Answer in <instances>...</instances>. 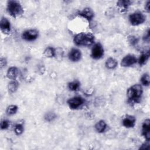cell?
Masks as SVG:
<instances>
[{
  "mask_svg": "<svg viewBox=\"0 0 150 150\" xmlns=\"http://www.w3.org/2000/svg\"><path fill=\"white\" fill-rule=\"evenodd\" d=\"M74 42L77 46H88L94 42V36L91 33L81 32L74 36Z\"/></svg>",
  "mask_w": 150,
  "mask_h": 150,
  "instance_id": "1",
  "label": "cell"
},
{
  "mask_svg": "<svg viewBox=\"0 0 150 150\" xmlns=\"http://www.w3.org/2000/svg\"><path fill=\"white\" fill-rule=\"evenodd\" d=\"M142 88L140 84H134L127 90V97L130 103H139L142 94Z\"/></svg>",
  "mask_w": 150,
  "mask_h": 150,
  "instance_id": "2",
  "label": "cell"
},
{
  "mask_svg": "<svg viewBox=\"0 0 150 150\" xmlns=\"http://www.w3.org/2000/svg\"><path fill=\"white\" fill-rule=\"evenodd\" d=\"M8 13L13 18L21 16L23 13V9L21 4L17 1H9L7 5Z\"/></svg>",
  "mask_w": 150,
  "mask_h": 150,
  "instance_id": "3",
  "label": "cell"
},
{
  "mask_svg": "<svg viewBox=\"0 0 150 150\" xmlns=\"http://www.w3.org/2000/svg\"><path fill=\"white\" fill-rule=\"evenodd\" d=\"M146 17L140 12H135L131 14L129 16V20L131 24L133 26H137L145 22Z\"/></svg>",
  "mask_w": 150,
  "mask_h": 150,
  "instance_id": "4",
  "label": "cell"
},
{
  "mask_svg": "<svg viewBox=\"0 0 150 150\" xmlns=\"http://www.w3.org/2000/svg\"><path fill=\"white\" fill-rule=\"evenodd\" d=\"M104 54V49L100 43H96L91 49V56L93 59L97 60L102 57Z\"/></svg>",
  "mask_w": 150,
  "mask_h": 150,
  "instance_id": "5",
  "label": "cell"
},
{
  "mask_svg": "<svg viewBox=\"0 0 150 150\" xmlns=\"http://www.w3.org/2000/svg\"><path fill=\"white\" fill-rule=\"evenodd\" d=\"M84 103V100L82 97L80 96L74 97L70 98L67 101V104L70 108L72 110H75L80 107Z\"/></svg>",
  "mask_w": 150,
  "mask_h": 150,
  "instance_id": "6",
  "label": "cell"
},
{
  "mask_svg": "<svg viewBox=\"0 0 150 150\" xmlns=\"http://www.w3.org/2000/svg\"><path fill=\"white\" fill-rule=\"evenodd\" d=\"M39 32L36 29H29L22 33V38L26 41H33L38 37Z\"/></svg>",
  "mask_w": 150,
  "mask_h": 150,
  "instance_id": "7",
  "label": "cell"
},
{
  "mask_svg": "<svg viewBox=\"0 0 150 150\" xmlns=\"http://www.w3.org/2000/svg\"><path fill=\"white\" fill-rule=\"evenodd\" d=\"M137 60L132 54H128L125 56L121 62V65L123 67H129L136 63Z\"/></svg>",
  "mask_w": 150,
  "mask_h": 150,
  "instance_id": "8",
  "label": "cell"
},
{
  "mask_svg": "<svg viewBox=\"0 0 150 150\" xmlns=\"http://www.w3.org/2000/svg\"><path fill=\"white\" fill-rule=\"evenodd\" d=\"M142 134L144 136L146 141L150 139V120H145L142 127Z\"/></svg>",
  "mask_w": 150,
  "mask_h": 150,
  "instance_id": "9",
  "label": "cell"
},
{
  "mask_svg": "<svg viewBox=\"0 0 150 150\" xmlns=\"http://www.w3.org/2000/svg\"><path fill=\"white\" fill-rule=\"evenodd\" d=\"M0 27L1 31L4 34H8L11 32L10 22L6 18H2L0 23Z\"/></svg>",
  "mask_w": 150,
  "mask_h": 150,
  "instance_id": "10",
  "label": "cell"
},
{
  "mask_svg": "<svg viewBox=\"0 0 150 150\" xmlns=\"http://www.w3.org/2000/svg\"><path fill=\"white\" fill-rule=\"evenodd\" d=\"M136 122L135 117L127 115L122 120V125L127 128H132L134 127Z\"/></svg>",
  "mask_w": 150,
  "mask_h": 150,
  "instance_id": "11",
  "label": "cell"
},
{
  "mask_svg": "<svg viewBox=\"0 0 150 150\" xmlns=\"http://www.w3.org/2000/svg\"><path fill=\"white\" fill-rule=\"evenodd\" d=\"M79 15L88 21H90L94 17V12L90 8H85L79 13Z\"/></svg>",
  "mask_w": 150,
  "mask_h": 150,
  "instance_id": "12",
  "label": "cell"
},
{
  "mask_svg": "<svg viewBox=\"0 0 150 150\" xmlns=\"http://www.w3.org/2000/svg\"><path fill=\"white\" fill-rule=\"evenodd\" d=\"M81 56V52L77 49H72L69 53V58L72 62L79 61Z\"/></svg>",
  "mask_w": 150,
  "mask_h": 150,
  "instance_id": "13",
  "label": "cell"
},
{
  "mask_svg": "<svg viewBox=\"0 0 150 150\" xmlns=\"http://www.w3.org/2000/svg\"><path fill=\"white\" fill-rule=\"evenodd\" d=\"M131 2L130 1H127V0H121L118 1L117 2V6L118 8V9L121 12H124L126 11L128 9V7L131 5Z\"/></svg>",
  "mask_w": 150,
  "mask_h": 150,
  "instance_id": "14",
  "label": "cell"
},
{
  "mask_svg": "<svg viewBox=\"0 0 150 150\" xmlns=\"http://www.w3.org/2000/svg\"><path fill=\"white\" fill-rule=\"evenodd\" d=\"M18 75V70L15 67H11L8 70L6 76L8 79L15 80Z\"/></svg>",
  "mask_w": 150,
  "mask_h": 150,
  "instance_id": "15",
  "label": "cell"
},
{
  "mask_svg": "<svg viewBox=\"0 0 150 150\" xmlns=\"http://www.w3.org/2000/svg\"><path fill=\"white\" fill-rule=\"evenodd\" d=\"M117 64H118V63L117 60L112 57L108 58L105 62V66L108 69H115L117 66Z\"/></svg>",
  "mask_w": 150,
  "mask_h": 150,
  "instance_id": "16",
  "label": "cell"
},
{
  "mask_svg": "<svg viewBox=\"0 0 150 150\" xmlns=\"http://www.w3.org/2000/svg\"><path fill=\"white\" fill-rule=\"evenodd\" d=\"M107 128V124L103 120L99 121L95 125V128L98 132H103Z\"/></svg>",
  "mask_w": 150,
  "mask_h": 150,
  "instance_id": "17",
  "label": "cell"
},
{
  "mask_svg": "<svg viewBox=\"0 0 150 150\" xmlns=\"http://www.w3.org/2000/svg\"><path fill=\"white\" fill-rule=\"evenodd\" d=\"M149 57V51L148 50L146 52L142 53L138 60V63L140 66H142L144 64H145L146 62L148 61V59Z\"/></svg>",
  "mask_w": 150,
  "mask_h": 150,
  "instance_id": "18",
  "label": "cell"
},
{
  "mask_svg": "<svg viewBox=\"0 0 150 150\" xmlns=\"http://www.w3.org/2000/svg\"><path fill=\"white\" fill-rule=\"evenodd\" d=\"M18 83L17 81H15V80H13V81H11V82L9 83L8 84V91L10 93H15L18 88Z\"/></svg>",
  "mask_w": 150,
  "mask_h": 150,
  "instance_id": "19",
  "label": "cell"
},
{
  "mask_svg": "<svg viewBox=\"0 0 150 150\" xmlns=\"http://www.w3.org/2000/svg\"><path fill=\"white\" fill-rule=\"evenodd\" d=\"M44 55L46 57H53L54 56H55L56 54V52H55V50L54 49H53L52 47H47L43 53Z\"/></svg>",
  "mask_w": 150,
  "mask_h": 150,
  "instance_id": "20",
  "label": "cell"
},
{
  "mask_svg": "<svg viewBox=\"0 0 150 150\" xmlns=\"http://www.w3.org/2000/svg\"><path fill=\"white\" fill-rule=\"evenodd\" d=\"M80 87V83L77 81L74 80L73 81H71L69 83L68 87L69 88L71 91H76L78 90V88Z\"/></svg>",
  "mask_w": 150,
  "mask_h": 150,
  "instance_id": "21",
  "label": "cell"
},
{
  "mask_svg": "<svg viewBox=\"0 0 150 150\" xmlns=\"http://www.w3.org/2000/svg\"><path fill=\"white\" fill-rule=\"evenodd\" d=\"M18 111V107L15 105H10L6 109V114L8 115L15 114Z\"/></svg>",
  "mask_w": 150,
  "mask_h": 150,
  "instance_id": "22",
  "label": "cell"
},
{
  "mask_svg": "<svg viewBox=\"0 0 150 150\" xmlns=\"http://www.w3.org/2000/svg\"><path fill=\"white\" fill-rule=\"evenodd\" d=\"M141 81L142 84L145 86H148L149 85L150 80H149V76L148 74L145 73L143 74L141 79Z\"/></svg>",
  "mask_w": 150,
  "mask_h": 150,
  "instance_id": "23",
  "label": "cell"
},
{
  "mask_svg": "<svg viewBox=\"0 0 150 150\" xmlns=\"http://www.w3.org/2000/svg\"><path fill=\"white\" fill-rule=\"evenodd\" d=\"M14 131L15 133L17 135H19L21 134H22V132H23V127L21 124H18L15 125V128H14Z\"/></svg>",
  "mask_w": 150,
  "mask_h": 150,
  "instance_id": "24",
  "label": "cell"
},
{
  "mask_svg": "<svg viewBox=\"0 0 150 150\" xmlns=\"http://www.w3.org/2000/svg\"><path fill=\"white\" fill-rule=\"evenodd\" d=\"M56 117V115L54 112H48L45 114V119L46 120V121L50 122V121H52L54 119H55Z\"/></svg>",
  "mask_w": 150,
  "mask_h": 150,
  "instance_id": "25",
  "label": "cell"
},
{
  "mask_svg": "<svg viewBox=\"0 0 150 150\" xmlns=\"http://www.w3.org/2000/svg\"><path fill=\"white\" fill-rule=\"evenodd\" d=\"M128 40L129 42V43L131 45H135L137 43L138 39L137 38H136L134 36H129L128 37Z\"/></svg>",
  "mask_w": 150,
  "mask_h": 150,
  "instance_id": "26",
  "label": "cell"
},
{
  "mask_svg": "<svg viewBox=\"0 0 150 150\" xmlns=\"http://www.w3.org/2000/svg\"><path fill=\"white\" fill-rule=\"evenodd\" d=\"M143 40L144 42H146L147 43L149 42L150 40V30L149 29H148L145 33L144 36H143Z\"/></svg>",
  "mask_w": 150,
  "mask_h": 150,
  "instance_id": "27",
  "label": "cell"
},
{
  "mask_svg": "<svg viewBox=\"0 0 150 150\" xmlns=\"http://www.w3.org/2000/svg\"><path fill=\"white\" fill-rule=\"evenodd\" d=\"M9 125V122L8 121L4 120L1 122V128L2 129H5L8 128Z\"/></svg>",
  "mask_w": 150,
  "mask_h": 150,
  "instance_id": "28",
  "label": "cell"
},
{
  "mask_svg": "<svg viewBox=\"0 0 150 150\" xmlns=\"http://www.w3.org/2000/svg\"><path fill=\"white\" fill-rule=\"evenodd\" d=\"M149 148V141H146V142H145L139 148L141 149H148Z\"/></svg>",
  "mask_w": 150,
  "mask_h": 150,
  "instance_id": "29",
  "label": "cell"
},
{
  "mask_svg": "<svg viewBox=\"0 0 150 150\" xmlns=\"http://www.w3.org/2000/svg\"><path fill=\"white\" fill-rule=\"evenodd\" d=\"M6 64V60L5 58H1V67L2 68L3 67L5 66Z\"/></svg>",
  "mask_w": 150,
  "mask_h": 150,
  "instance_id": "30",
  "label": "cell"
},
{
  "mask_svg": "<svg viewBox=\"0 0 150 150\" xmlns=\"http://www.w3.org/2000/svg\"><path fill=\"white\" fill-rule=\"evenodd\" d=\"M149 6H150V2L148 1L147 3L145 4V11L148 12H149Z\"/></svg>",
  "mask_w": 150,
  "mask_h": 150,
  "instance_id": "31",
  "label": "cell"
}]
</instances>
